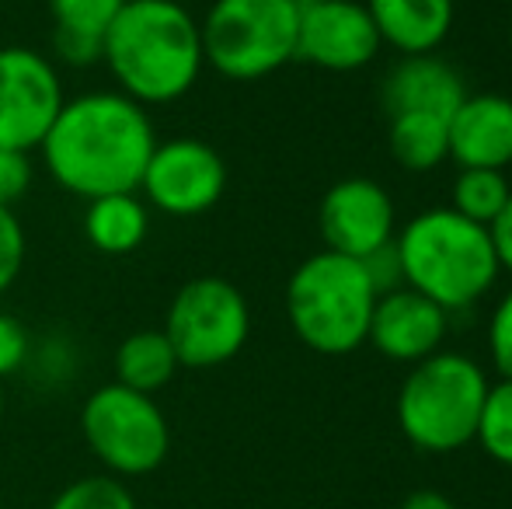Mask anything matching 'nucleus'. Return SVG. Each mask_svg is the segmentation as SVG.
Returning <instances> with one entry per match:
<instances>
[{"mask_svg": "<svg viewBox=\"0 0 512 509\" xmlns=\"http://www.w3.org/2000/svg\"><path fill=\"white\" fill-rule=\"evenodd\" d=\"M377 290L363 262L338 252H317L293 269L286 283V318L307 349L321 356L356 353L370 335Z\"/></svg>", "mask_w": 512, "mask_h": 509, "instance_id": "20e7f679", "label": "nucleus"}, {"mask_svg": "<svg viewBox=\"0 0 512 509\" xmlns=\"http://www.w3.org/2000/svg\"><path fill=\"white\" fill-rule=\"evenodd\" d=\"M157 147L150 109L115 88L84 91L63 102L56 123L39 143V161L63 192L98 199L136 192Z\"/></svg>", "mask_w": 512, "mask_h": 509, "instance_id": "f257e3e1", "label": "nucleus"}, {"mask_svg": "<svg viewBox=\"0 0 512 509\" xmlns=\"http://www.w3.org/2000/svg\"><path fill=\"white\" fill-rule=\"evenodd\" d=\"M474 443H481V450H485L492 461L512 468V381L509 377H502L499 384H488Z\"/></svg>", "mask_w": 512, "mask_h": 509, "instance_id": "4be33fe9", "label": "nucleus"}, {"mask_svg": "<svg viewBox=\"0 0 512 509\" xmlns=\"http://www.w3.org/2000/svg\"><path fill=\"white\" fill-rule=\"evenodd\" d=\"M450 161L460 168H495L512 164V98L467 95L450 116Z\"/></svg>", "mask_w": 512, "mask_h": 509, "instance_id": "2eb2a0df", "label": "nucleus"}, {"mask_svg": "<svg viewBox=\"0 0 512 509\" xmlns=\"http://www.w3.org/2000/svg\"><path fill=\"white\" fill-rule=\"evenodd\" d=\"M112 370L115 384L133 387L140 394H157L175 381L182 363H178L175 349H171L168 335L161 328H140V332H129L115 346Z\"/></svg>", "mask_w": 512, "mask_h": 509, "instance_id": "6ab92c4d", "label": "nucleus"}, {"mask_svg": "<svg viewBox=\"0 0 512 509\" xmlns=\"http://www.w3.org/2000/svg\"><path fill=\"white\" fill-rule=\"evenodd\" d=\"M401 509H457L443 492H432V489H422V492H411V496L401 503Z\"/></svg>", "mask_w": 512, "mask_h": 509, "instance_id": "c756f323", "label": "nucleus"}, {"mask_svg": "<svg viewBox=\"0 0 512 509\" xmlns=\"http://www.w3.org/2000/svg\"><path fill=\"white\" fill-rule=\"evenodd\" d=\"M136 192L150 210L164 217H199L213 210L227 192V161L199 136L157 140Z\"/></svg>", "mask_w": 512, "mask_h": 509, "instance_id": "9d476101", "label": "nucleus"}, {"mask_svg": "<svg viewBox=\"0 0 512 509\" xmlns=\"http://www.w3.org/2000/svg\"><path fill=\"white\" fill-rule=\"evenodd\" d=\"M161 332L185 370L223 367L248 346V297L223 276H196L171 297Z\"/></svg>", "mask_w": 512, "mask_h": 509, "instance_id": "6e6552de", "label": "nucleus"}, {"mask_svg": "<svg viewBox=\"0 0 512 509\" xmlns=\"http://www.w3.org/2000/svg\"><path fill=\"white\" fill-rule=\"evenodd\" d=\"M405 265V286L429 297L446 314L478 304L499 279V258L488 227L436 206L408 220L394 238Z\"/></svg>", "mask_w": 512, "mask_h": 509, "instance_id": "7ed1b4c3", "label": "nucleus"}, {"mask_svg": "<svg viewBox=\"0 0 512 509\" xmlns=\"http://www.w3.org/2000/svg\"><path fill=\"white\" fill-rule=\"evenodd\" d=\"M293 4H307V0H293Z\"/></svg>", "mask_w": 512, "mask_h": 509, "instance_id": "473e14b6", "label": "nucleus"}, {"mask_svg": "<svg viewBox=\"0 0 512 509\" xmlns=\"http://www.w3.org/2000/svg\"><path fill=\"white\" fill-rule=\"evenodd\" d=\"M467 98L464 81L446 60L436 53L401 56L384 77L380 102H384L387 119L408 116V112H425V116L450 119Z\"/></svg>", "mask_w": 512, "mask_h": 509, "instance_id": "4468645a", "label": "nucleus"}, {"mask_svg": "<svg viewBox=\"0 0 512 509\" xmlns=\"http://www.w3.org/2000/svg\"><path fill=\"white\" fill-rule=\"evenodd\" d=\"M63 102L67 88L53 56L32 46H0V147L35 154Z\"/></svg>", "mask_w": 512, "mask_h": 509, "instance_id": "1a4fd4ad", "label": "nucleus"}, {"mask_svg": "<svg viewBox=\"0 0 512 509\" xmlns=\"http://www.w3.org/2000/svg\"><path fill=\"white\" fill-rule=\"evenodd\" d=\"M32 360V332L21 318L0 311V381L14 377Z\"/></svg>", "mask_w": 512, "mask_h": 509, "instance_id": "393cba45", "label": "nucleus"}, {"mask_svg": "<svg viewBox=\"0 0 512 509\" xmlns=\"http://www.w3.org/2000/svg\"><path fill=\"white\" fill-rule=\"evenodd\" d=\"M53 21V53L67 67L102 63V42L126 0H46Z\"/></svg>", "mask_w": 512, "mask_h": 509, "instance_id": "f3484780", "label": "nucleus"}, {"mask_svg": "<svg viewBox=\"0 0 512 509\" xmlns=\"http://www.w3.org/2000/svg\"><path fill=\"white\" fill-rule=\"evenodd\" d=\"M84 238L95 252L122 258L150 238V206L140 192H112L84 203Z\"/></svg>", "mask_w": 512, "mask_h": 509, "instance_id": "a211bd4d", "label": "nucleus"}, {"mask_svg": "<svg viewBox=\"0 0 512 509\" xmlns=\"http://www.w3.org/2000/svg\"><path fill=\"white\" fill-rule=\"evenodd\" d=\"M488 377L471 356L432 353L408 370L398 391V426L411 447L453 454L474 443Z\"/></svg>", "mask_w": 512, "mask_h": 509, "instance_id": "39448f33", "label": "nucleus"}, {"mask_svg": "<svg viewBox=\"0 0 512 509\" xmlns=\"http://www.w3.org/2000/svg\"><path fill=\"white\" fill-rule=\"evenodd\" d=\"M28 255V238L21 217L14 213V206H0V297L18 283L21 269H25Z\"/></svg>", "mask_w": 512, "mask_h": 509, "instance_id": "b1692460", "label": "nucleus"}, {"mask_svg": "<svg viewBox=\"0 0 512 509\" xmlns=\"http://www.w3.org/2000/svg\"><path fill=\"white\" fill-rule=\"evenodd\" d=\"M488 234H492V248H495V258H499V269L512 272V199L506 203V210L499 213V220L488 227Z\"/></svg>", "mask_w": 512, "mask_h": 509, "instance_id": "c85d7f7f", "label": "nucleus"}, {"mask_svg": "<svg viewBox=\"0 0 512 509\" xmlns=\"http://www.w3.org/2000/svg\"><path fill=\"white\" fill-rule=\"evenodd\" d=\"M450 119L425 116V112H408V116H391V157L405 171H432L450 157Z\"/></svg>", "mask_w": 512, "mask_h": 509, "instance_id": "aec40b11", "label": "nucleus"}, {"mask_svg": "<svg viewBox=\"0 0 512 509\" xmlns=\"http://www.w3.org/2000/svg\"><path fill=\"white\" fill-rule=\"evenodd\" d=\"M102 63L115 91L143 109L182 102L206 70L199 18L182 0H126L105 32Z\"/></svg>", "mask_w": 512, "mask_h": 509, "instance_id": "f03ea898", "label": "nucleus"}, {"mask_svg": "<svg viewBox=\"0 0 512 509\" xmlns=\"http://www.w3.org/2000/svg\"><path fill=\"white\" fill-rule=\"evenodd\" d=\"M46 509H140L136 496L122 478L112 475H84L63 485Z\"/></svg>", "mask_w": 512, "mask_h": 509, "instance_id": "5701e85b", "label": "nucleus"}, {"mask_svg": "<svg viewBox=\"0 0 512 509\" xmlns=\"http://www.w3.org/2000/svg\"><path fill=\"white\" fill-rule=\"evenodd\" d=\"M488 349H492V363L502 377L512 381V290L495 307L492 325H488Z\"/></svg>", "mask_w": 512, "mask_h": 509, "instance_id": "cd10ccee", "label": "nucleus"}, {"mask_svg": "<svg viewBox=\"0 0 512 509\" xmlns=\"http://www.w3.org/2000/svg\"><path fill=\"white\" fill-rule=\"evenodd\" d=\"M509 39H512V14H509Z\"/></svg>", "mask_w": 512, "mask_h": 509, "instance_id": "2f4dec72", "label": "nucleus"}, {"mask_svg": "<svg viewBox=\"0 0 512 509\" xmlns=\"http://www.w3.org/2000/svg\"><path fill=\"white\" fill-rule=\"evenodd\" d=\"M4 405H7V398H4V381H0V419H4Z\"/></svg>", "mask_w": 512, "mask_h": 509, "instance_id": "7c9ffc66", "label": "nucleus"}, {"mask_svg": "<svg viewBox=\"0 0 512 509\" xmlns=\"http://www.w3.org/2000/svg\"><path fill=\"white\" fill-rule=\"evenodd\" d=\"M512 199V189L506 175L495 168H460L457 182H453L450 210H457L460 217L474 220L481 227H492L499 220V213L506 210Z\"/></svg>", "mask_w": 512, "mask_h": 509, "instance_id": "412c9836", "label": "nucleus"}, {"mask_svg": "<svg viewBox=\"0 0 512 509\" xmlns=\"http://www.w3.org/2000/svg\"><path fill=\"white\" fill-rule=\"evenodd\" d=\"M81 436L112 478L154 475L171 454V426L154 394L102 384L81 405Z\"/></svg>", "mask_w": 512, "mask_h": 509, "instance_id": "0eeeda50", "label": "nucleus"}, {"mask_svg": "<svg viewBox=\"0 0 512 509\" xmlns=\"http://www.w3.org/2000/svg\"><path fill=\"white\" fill-rule=\"evenodd\" d=\"M394 203L373 178H342L321 199L317 227L328 252L366 258L394 241Z\"/></svg>", "mask_w": 512, "mask_h": 509, "instance_id": "f8f14e48", "label": "nucleus"}, {"mask_svg": "<svg viewBox=\"0 0 512 509\" xmlns=\"http://www.w3.org/2000/svg\"><path fill=\"white\" fill-rule=\"evenodd\" d=\"M380 32L366 4L356 0H307L300 4L297 60H307L331 74L363 70L377 60Z\"/></svg>", "mask_w": 512, "mask_h": 509, "instance_id": "9b49d317", "label": "nucleus"}, {"mask_svg": "<svg viewBox=\"0 0 512 509\" xmlns=\"http://www.w3.org/2000/svg\"><path fill=\"white\" fill-rule=\"evenodd\" d=\"M32 154L0 147V206H14L28 189H32Z\"/></svg>", "mask_w": 512, "mask_h": 509, "instance_id": "a878e982", "label": "nucleus"}, {"mask_svg": "<svg viewBox=\"0 0 512 509\" xmlns=\"http://www.w3.org/2000/svg\"><path fill=\"white\" fill-rule=\"evenodd\" d=\"M380 42L401 56L436 53L453 28V0H366Z\"/></svg>", "mask_w": 512, "mask_h": 509, "instance_id": "dca6fc26", "label": "nucleus"}, {"mask_svg": "<svg viewBox=\"0 0 512 509\" xmlns=\"http://www.w3.org/2000/svg\"><path fill=\"white\" fill-rule=\"evenodd\" d=\"M297 25L293 0H213L199 21L206 67L227 81H262L297 60Z\"/></svg>", "mask_w": 512, "mask_h": 509, "instance_id": "423d86ee", "label": "nucleus"}, {"mask_svg": "<svg viewBox=\"0 0 512 509\" xmlns=\"http://www.w3.org/2000/svg\"><path fill=\"white\" fill-rule=\"evenodd\" d=\"M366 269V276H370L373 290H377V297H384V293H394L405 286V265H401V255H398V245L394 241H387L384 248H377L373 255L359 258Z\"/></svg>", "mask_w": 512, "mask_h": 509, "instance_id": "bb28decb", "label": "nucleus"}, {"mask_svg": "<svg viewBox=\"0 0 512 509\" xmlns=\"http://www.w3.org/2000/svg\"><path fill=\"white\" fill-rule=\"evenodd\" d=\"M446 328H450V314L443 307L411 286H401V290L377 297L366 342H373V349L387 360L415 367L425 356L439 353Z\"/></svg>", "mask_w": 512, "mask_h": 509, "instance_id": "ddd939ff", "label": "nucleus"}]
</instances>
